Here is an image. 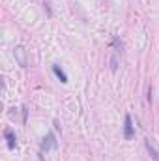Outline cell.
I'll list each match as a JSON object with an SVG mask.
<instances>
[{
  "label": "cell",
  "instance_id": "obj_1",
  "mask_svg": "<svg viewBox=\"0 0 159 161\" xmlns=\"http://www.w3.org/2000/svg\"><path fill=\"white\" fill-rule=\"evenodd\" d=\"M13 56L17 58V62H19L21 68H26L28 66V54H26V49L25 47H21V45L13 47Z\"/></svg>",
  "mask_w": 159,
  "mask_h": 161
},
{
  "label": "cell",
  "instance_id": "obj_2",
  "mask_svg": "<svg viewBox=\"0 0 159 161\" xmlns=\"http://www.w3.org/2000/svg\"><path fill=\"white\" fill-rule=\"evenodd\" d=\"M123 137H125L127 141L135 137V125H133L129 114H125V120H123Z\"/></svg>",
  "mask_w": 159,
  "mask_h": 161
},
{
  "label": "cell",
  "instance_id": "obj_3",
  "mask_svg": "<svg viewBox=\"0 0 159 161\" xmlns=\"http://www.w3.org/2000/svg\"><path fill=\"white\" fill-rule=\"evenodd\" d=\"M52 148H56V137H54V133H47V137L41 141V150L49 152Z\"/></svg>",
  "mask_w": 159,
  "mask_h": 161
},
{
  "label": "cell",
  "instance_id": "obj_4",
  "mask_svg": "<svg viewBox=\"0 0 159 161\" xmlns=\"http://www.w3.org/2000/svg\"><path fill=\"white\" fill-rule=\"evenodd\" d=\"M4 137H6V141H8V148H9V150H13V148H15V144H17V137H15V133L8 127V129H4Z\"/></svg>",
  "mask_w": 159,
  "mask_h": 161
},
{
  "label": "cell",
  "instance_id": "obj_5",
  "mask_svg": "<svg viewBox=\"0 0 159 161\" xmlns=\"http://www.w3.org/2000/svg\"><path fill=\"white\" fill-rule=\"evenodd\" d=\"M144 146H146V150H148L150 158H152L154 161H159V152H157V148L154 146V142H152L150 139H146V141H144Z\"/></svg>",
  "mask_w": 159,
  "mask_h": 161
},
{
  "label": "cell",
  "instance_id": "obj_6",
  "mask_svg": "<svg viewBox=\"0 0 159 161\" xmlns=\"http://www.w3.org/2000/svg\"><path fill=\"white\" fill-rule=\"evenodd\" d=\"M52 71H54V75L60 79V82H68V75L62 71V68H60L58 64H54V66H52Z\"/></svg>",
  "mask_w": 159,
  "mask_h": 161
},
{
  "label": "cell",
  "instance_id": "obj_7",
  "mask_svg": "<svg viewBox=\"0 0 159 161\" xmlns=\"http://www.w3.org/2000/svg\"><path fill=\"white\" fill-rule=\"evenodd\" d=\"M21 111H23V124H26V116H28V111H26V107H23Z\"/></svg>",
  "mask_w": 159,
  "mask_h": 161
}]
</instances>
